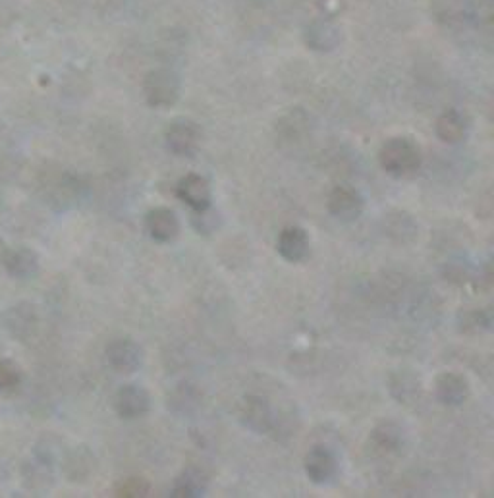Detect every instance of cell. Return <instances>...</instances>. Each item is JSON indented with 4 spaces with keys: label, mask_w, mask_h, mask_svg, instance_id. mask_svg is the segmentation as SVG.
Wrapping results in <instances>:
<instances>
[{
    "label": "cell",
    "mask_w": 494,
    "mask_h": 498,
    "mask_svg": "<svg viewBox=\"0 0 494 498\" xmlns=\"http://www.w3.org/2000/svg\"><path fill=\"white\" fill-rule=\"evenodd\" d=\"M380 164L394 178H411L421 166V153L411 141L396 139L382 149Z\"/></svg>",
    "instance_id": "cell-1"
},
{
    "label": "cell",
    "mask_w": 494,
    "mask_h": 498,
    "mask_svg": "<svg viewBox=\"0 0 494 498\" xmlns=\"http://www.w3.org/2000/svg\"><path fill=\"white\" fill-rule=\"evenodd\" d=\"M305 475L315 485H328L338 477L340 463L336 454L326 446H315L307 452L303 460Z\"/></svg>",
    "instance_id": "cell-2"
},
{
    "label": "cell",
    "mask_w": 494,
    "mask_h": 498,
    "mask_svg": "<svg viewBox=\"0 0 494 498\" xmlns=\"http://www.w3.org/2000/svg\"><path fill=\"white\" fill-rule=\"evenodd\" d=\"M326 207H328V213L332 214L336 220L353 222L363 213L365 199L352 186H336L328 195Z\"/></svg>",
    "instance_id": "cell-3"
},
{
    "label": "cell",
    "mask_w": 494,
    "mask_h": 498,
    "mask_svg": "<svg viewBox=\"0 0 494 498\" xmlns=\"http://www.w3.org/2000/svg\"><path fill=\"white\" fill-rule=\"evenodd\" d=\"M176 195L189 209L205 211L212 205V189L209 180L201 174H185L176 186Z\"/></svg>",
    "instance_id": "cell-4"
},
{
    "label": "cell",
    "mask_w": 494,
    "mask_h": 498,
    "mask_svg": "<svg viewBox=\"0 0 494 498\" xmlns=\"http://www.w3.org/2000/svg\"><path fill=\"white\" fill-rule=\"evenodd\" d=\"M108 363L116 373H135L143 365V348L131 338H118L106 348Z\"/></svg>",
    "instance_id": "cell-5"
},
{
    "label": "cell",
    "mask_w": 494,
    "mask_h": 498,
    "mask_svg": "<svg viewBox=\"0 0 494 498\" xmlns=\"http://www.w3.org/2000/svg\"><path fill=\"white\" fill-rule=\"evenodd\" d=\"M114 409L124 419L143 417L151 409V396L139 384H124L114 396Z\"/></svg>",
    "instance_id": "cell-6"
},
{
    "label": "cell",
    "mask_w": 494,
    "mask_h": 498,
    "mask_svg": "<svg viewBox=\"0 0 494 498\" xmlns=\"http://www.w3.org/2000/svg\"><path fill=\"white\" fill-rule=\"evenodd\" d=\"M145 228L155 242L170 244L180 234V220L174 211L166 207H157L145 214Z\"/></svg>",
    "instance_id": "cell-7"
},
{
    "label": "cell",
    "mask_w": 494,
    "mask_h": 498,
    "mask_svg": "<svg viewBox=\"0 0 494 498\" xmlns=\"http://www.w3.org/2000/svg\"><path fill=\"white\" fill-rule=\"evenodd\" d=\"M276 249L284 261L301 263L309 257V251H311L309 236L301 226H286L278 236Z\"/></svg>",
    "instance_id": "cell-8"
},
{
    "label": "cell",
    "mask_w": 494,
    "mask_h": 498,
    "mask_svg": "<svg viewBox=\"0 0 494 498\" xmlns=\"http://www.w3.org/2000/svg\"><path fill=\"white\" fill-rule=\"evenodd\" d=\"M434 392L438 402L444 406H461L469 398V380L461 373L456 371H446L436 376Z\"/></svg>",
    "instance_id": "cell-9"
},
{
    "label": "cell",
    "mask_w": 494,
    "mask_h": 498,
    "mask_svg": "<svg viewBox=\"0 0 494 498\" xmlns=\"http://www.w3.org/2000/svg\"><path fill=\"white\" fill-rule=\"evenodd\" d=\"M240 415L247 427L257 433H268L274 425V413L270 406L263 398H257V396H249L244 400Z\"/></svg>",
    "instance_id": "cell-10"
},
{
    "label": "cell",
    "mask_w": 494,
    "mask_h": 498,
    "mask_svg": "<svg viewBox=\"0 0 494 498\" xmlns=\"http://www.w3.org/2000/svg\"><path fill=\"white\" fill-rule=\"evenodd\" d=\"M207 475L203 473V469L195 467V465H189L185 467L178 479L174 481V487H172V497H203L205 491H207Z\"/></svg>",
    "instance_id": "cell-11"
},
{
    "label": "cell",
    "mask_w": 494,
    "mask_h": 498,
    "mask_svg": "<svg viewBox=\"0 0 494 498\" xmlns=\"http://www.w3.org/2000/svg\"><path fill=\"white\" fill-rule=\"evenodd\" d=\"M404 440L402 435V427L396 425L394 421H382L380 425L372 429L370 433V442L374 446V450L382 452V454H392L396 452Z\"/></svg>",
    "instance_id": "cell-12"
},
{
    "label": "cell",
    "mask_w": 494,
    "mask_h": 498,
    "mask_svg": "<svg viewBox=\"0 0 494 498\" xmlns=\"http://www.w3.org/2000/svg\"><path fill=\"white\" fill-rule=\"evenodd\" d=\"M149 491H151V487L147 481L131 477V479H125L122 483V487L118 489V497H147Z\"/></svg>",
    "instance_id": "cell-13"
},
{
    "label": "cell",
    "mask_w": 494,
    "mask_h": 498,
    "mask_svg": "<svg viewBox=\"0 0 494 498\" xmlns=\"http://www.w3.org/2000/svg\"><path fill=\"white\" fill-rule=\"evenodd\" d=\"M170 147L178 155H189L195 149V137L189 131H180L170 135Z\"/></svg>",
    "instance_id": "cell-14"
},
{
    "label": "cell",
    "mask_w": 494,
    "mask_h": 498,
    "mask_svg": "<svg viewBox=\"0 0 494 498\" xmlns=\"http://www.w3.org/2000/svg\"><path fill=\"white\" fill-rule=\"evenodd\" d=\"M191 222H193L195 230L199 232V234H209L216 226V214L212 213L211 207H209L205 211H197Z\"/></svg>",
    "instance_id": "cell-15"
}]
</instances>
